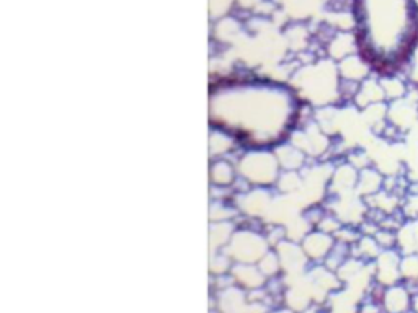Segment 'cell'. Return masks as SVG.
<instances>
[{"label": "cell", "mask_w": 418, "mask_h": 313, "mask_svg": "<svg viewBox=\"0 0 418 313\" xmlns=\"http://www.w3.org/2000/svg\"><path fill=\"white\" fill-rule=\"evenodd\" d=\"M387 118L392 126H396L401 132H410L418 126V110L417 98H412L408 93L407 98L392 102L387 108Z\"/></svg>", "instance_id": "1"}, {"label": "cell", "mask_w": 418, "mask_h": 313, "mask_svg": "<svg viewBox=\"0 0 418 313\" xmlns=\"http://www.w3.org/2000/svg\"><path fill=\"white\" fill-rule=\"evenodd\" d=\"M389 313H410L413 310V294L407 286H392L384 297Z\"/></svg>", "instance_id": "2"}, {"label": "cell", "mask_w": 418, "mask_h": 313, "mask_svg": "<svg viewBox=\"0 0 418 313\" xmlns=\"http://www.w3.org/2000/svg\"><path fill=\"white\" fill-rule=\"evenodd\" d=\"M381 85L384 93H386V99H389L391 103L407 98L408 93H410V85H408L407 80L401 77H384L381 80Z\"/></svg>", "instance_id": "3"}, {"label": "cell", "mask_w": 418, "mask_h": 313, "mask_svg": "<svg viewBox=\"0 0 418 313\" xmlns=\"http://www.w3.org/2000/svg\"><path fill=\"white\" fill-rule=\"evenodd\" d=\"M401 274L405 282H418V253L403 255L401 259Z\"/></svg>", "instance_id": "4"}, {"label": "cell", "mask_w": 418, "mask_h": 313, "mask_svg": "<svg viewBox=\"0 0 418 313\" xmlns=\"http://www.w3.org/2000/svg\"><path fill=\"white\" fill-rule=\"evenodd\" d=\"M417 110H418V98H417Z\"/></svg>", "instance_id": "5"}]
</instances>
